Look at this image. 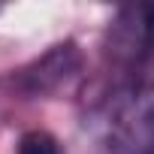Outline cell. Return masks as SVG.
Returning a JSON list of instances; mask_svg holds the SVG:
<instances>
[{"mask_svg":"<svg viewBox=\"0 0 154 154\" xmlns=\"http://www.w3.org/2000/svg\"><path fill=\"white\" fill-rule=\"evenodd\" d=\"M100 127L112 154H154V88L145 82L115 88L100 112Z\"/></svg>","mask_w":154,"mask_h":154,"instance_id":"1","label":"cell"},{"mask_svg":"<svg viewBox=\"0 0 154 154\" xmlns=\"http://www.w3.org/2000/svg\"><path fill=\"white\" fill-rule=\"evenodd\" d=\"M112 45L127 60H142L154 54V3L151 6H130L115 21Z\"/></svg>","mask_w":154,"mask_h":154,"instance_id":"2","label":"cell"},{"mask_svg":"<svg viewBox=\"0 0 154 154\" xmlns=\"http://www.w3.org/2000/svg\"><path fill=\"white\" fill-rule=\"evenodd\" d=\"M75 69H79V51L72 42H63V45H54L36 63V72H27V79L33 91H51L60 82H66Z\"/></svg>","mask_w":154,"mask_h":154,"instance_id":"3","label":"cell"},{"mask_svg":"<svg viewBox=\"0 0 154 154\" xmlns=\"http://www.w3.org/2000/svg\"><path fill=\"white\" fill-rule=\"evenodd\" d=\"M15 154H63V148L48 130H27L18 139Z\"/></svg>","mask_w":154,"mask_h":154,"instance_id":"4","label":"cell"}]
</instances>
